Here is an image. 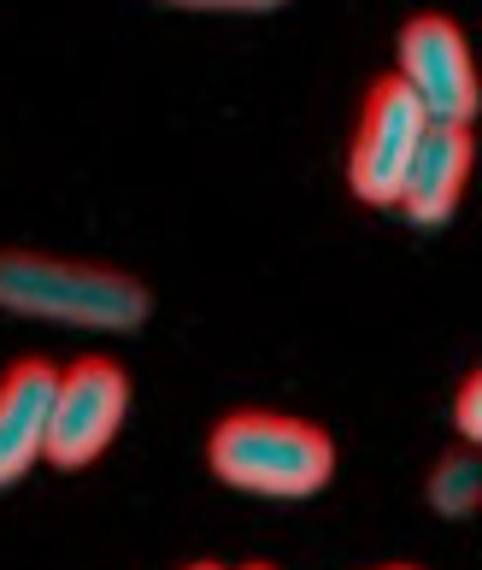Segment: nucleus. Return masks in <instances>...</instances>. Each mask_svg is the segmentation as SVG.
I'll list each match as a JSON object with an SVG mask.
<instances>
[{
	"label": "nucleus",
	"mask_w": 482,
	"mask_h": 570,
	"mask_svg": "<svg viewBox=\"0 0 482 570\" xmlns=\"http://www.w3.org/2000/svg\"><path fill=\"white\" fill-rule=\"evenodd\" d=\"M242 570H270V564H242Z\"/></svg>",
	"instance_id": "nucleus-13"
},
{
	"label": "nucleus",
	"mask_w": 482,
	"mask_h": 570,
	"mask_svg": "<svg viewBox=\"0 0 482 570\" xmlns=\"http://www.w3.org/2000/svg\"><path fill=\"white\" fill-rule=\"evenodd\" d=\"M183 12H277L283 0H171Z\"/></svg>",
	"instance_id": "nucleus-10"
},
{
	"label": "nucleus",
	"mask_w": 482,
	"mask_h": 570,
	"mask_svg": "<svg viewBox=\"0 0 482 570\" xmlns=\"http://www.w3.org/2000/svg\"><path fill=\"white\" fill-rule=\"evenodd\" d=\"M476 500H482V464L471 448H453L435 459V471H430V505L442 518H471L476 512Z\"/></svg>",
	"instance_id": "nucleus-8"
},
{
	"label": "nucleus",
	"mask_w": 482,
	"mask_h": 570,
	"mask_svg": "<svg viewBox=\"0 0 482 570\" xmlns=\"http://www.w3.org/2000/svg\"><path fill=\"white\" fill-rule=\"evenodd\" d=\"M383 570H417V564H383Z\"/></svg>",
	"instance_id": "nucleus-12"
},
{
	"label": "nucleus",
	"mask_w": 482,
	"mask_h": 570,
	"mask_svg": "<svg viewBox=\"0 0 482 570\" xmlns=\"http://www.w3.org/2000/svg\"><path fill=\"white\" fill-rule=\"evenodd\" d=\"M430 118L424 107L412 100V89L401 77H376L371 95H365V112H360V130H353L347 147V183L365 206H394L406 183V165L424 141Z\"/></svg>",
	"instance_id": "nucleus-4"
},
{
	"label": "nucleus",
	"mask_w": 482,
	"mask_h": 570,
	"mask_svg": "<svg viewBox=\"0 0 482 570\" xmlns=\"http://www.w3.org/2000/svg\"><path fill=\"white\" fill-rule=\"evenodd\" d=\"M453 417H459V441H465V448H476V441H482V376H465V383H459Z\"/></svg>",
	"instance_id": "nucleus-9"
},
{
	"label": "nucleus",
	"mask_w": 482,
	"mask_h": 570,
	"mask_svg": "<svg viewBox=\"0 0 482 570\" xmlns=\"http://www.w3.org/2000/svg\"><path fill=\"white\" fill-rule=\"evenodd\" d=\"M59 371L48 358H18L0 376V489L30 476V464L48 448V412H53Z\"/></svg>",
	"instance_id": "nucleus-6"
},
{
	"label": "nucleus",
	"mask_w": 482,
	"mask_h": 570,
	"mask_svg": "<svg viewBox=\"0 0 482 570\" xmlns=\"http://www.w3.org/2000/svg\"><path fill=\"white\" fill-rule=\"evenodd\" d=\"M412 100L424 107L430 124H471L476 118V71H471V48L465 30L442 12L406 18L401 30V71Z\"/></svg>",
	"instance_id": "nucleus-5"
},
{
	"label": "nucleus",
	"mask_w": 482,
	"mask_h": 570,
	"mask_svg": "<svg viewBox=\"0 0 482 570\" xmlns=\"http://www.w3.org/2000/svg\"><path fill=\"white\" fill-rule=\"evenodd\" d=\"M124 412H130V376L112 358H77V365L59 371L53 383V412H48V448L41 459L59 464V471H82L100 453L112 448V435L124 430Z\"/></svg>",
	"instance_id": "nucleus-3"
},
{
	"label": "nucleus",
	"mask_w": 482,
	"mask_h": 570,
	"mask_svg": "<svg viewBox=\"0 0 482 570\" xmlns=\"http://www.w3.org/2000/svg\"><path fill=\"white\" fill-rule=\"evenodd\" d=\"M206 464L242 494L306 500L335 471V448L318 424L288 412H229L206 435Z\"/></svg>",
	"instance_id": "nucleus-1"
},
{
	"label": "nucleus",
	"mask_w": 482,
	"mask_h": 570,
	"mask_svg": "<svg viewBox=\"0 0 482 570\" xmlns=\"http://www.w3.org/2000/svg\"><path fill=\"white\" fill-rule=\"evenodd\" d=\"M0 312L82 330H136L148 324V288L124 271L41 259V253H0Z\"/></svg>",
	"instance_id": "nucleus-2"
},
{
	"label": "nucleus",
	"mask_w": 482,
	"mask_h": 570,
	"mask_svg": "<svg viewBox=\"0 0 482 570\" xmlns=\"http://www.w3.org/2000/svg\"><path fill=\"white\" fill-rule=\"evenodd\" d=\"M188 570H224V564H213V559H200V564H188Z\"/></svg>",
	"instance_id": "nucleus-11"
},
{
	"label": "nucleus",
	"mask_w": 482,
	"mask_h": 570,
	"mask_svg": "<svg viewBox=\"0 0 482 570\" xmlns=\"http://www.w3.org/2000/svg\"><path fill=\"white\" fill-rule=\"evenodd\" d=\"M465 177H471V124H430L394 206L412 224H447L459 195H465Z\"/></svg>",
	"instance_id": "nucleus-7"
}]
</instances>
